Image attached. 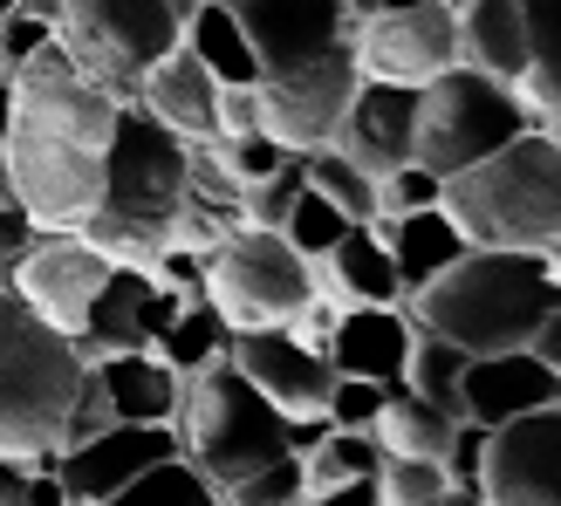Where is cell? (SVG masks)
<instances>
[{
	"instance_id": "cell-23",
	"label": "cell",
	"mask_w": 561,
	"mask_h": 506,
	"mask_svg": "<svg viewBox=\"0 0 561 506\" xmlns=\"http://www.w3.org/2000/svg\"><path fill=\"white\" fill-rule=\"evenodd\" d=\"M96 377H103V398H110V411H117V425H172V417H179L185 377L158 349L96 356Z\"/></svg>"
},
{
	"instance_id": "cell-8",
	"label": "cell",
	"mask_w": 561,
	"mask_h": 506,
	"mask_svg": "<svg viewBox=\"0 0 561 506\" xmlns=\"http://www.w3.org/2000/svg\"><path fill=\"white\" fill-rule=\"evenodd\" d=\"M185 21L164 0H69L55 21V42L69 48V62L96 82L103 96L137 103V82L158 55H172Z\"/></svg>"
},
{
	"instance_id": "cell-25",
	"label": "cell",
	"mask_w": 561,
	"mask_h": 506,
	"mask_svg": "<svg viewBox=\"0 0 561 506\" xmlns=\"http://www.w3.org/2000/svg\"><path fill=\"white\" fill-rule=\"evenodd\" d=\"M527 14V76L514 90L527 96L541 130H561V0H520Z\"/></svg>"
},
{
	"instance_id": "cell-39",
	"label": "cell",
	"mask_w": 561,
	"mask_h": 506,
	"mask_svg": "<svg viewBox=\"0 0 561 506\" xmlns=\"http://www.w3.org/2000/svg\"><path fill=\"white\" fill-rule=\"evenodd\" d=\"M219 145V158H227V172L240 179V185H261L267 172H280L295 151L280 145V137H267V130H247V137H213Z\"/></svg>"
},
{
	"instance_id": "cell-11",
	"label": "cell",
	"mask_w": 561,
	"mask_h": 506,
	"mask_svg": "<svg viewBox=\"0 0 561 506\" xmlns=\"http://www.w3.org/2000/svg\"><path fill=\"white\" fill-rule=\"evenodd\" d=\"M110 267H117V261L96 253L82 233H35V240H27V253L14 261L8 288L35 308L48 329L82 335V315H90V301H96V288H103Z\"/></svg>"
},
{
	"instance_id": "cell-21",
	"label": "cell",
	"mask_w": 561,
	"mask_h": 506,
	"mask_svg": "<svg viewBox=\"0 0 561 506\" xmlns=\"http://www.w3.org/2000/svg\"><path fill=\"white\" fill-rule=\"evenodd\" d=\"M308 267H316V295L322 301H343V308L350 301H404L398 261H390V246H383V233L370 227V219H356V227Z\"/></svg>"
},
{
	"instance_id": "cell-49",
	"label": "cell",
	"mask_w": 561,
	"mask_h": 506,
	"mask_svg": "<svg viewBox=\"0 0 561 506\" xmlns=\"http://www.w3.org/2000/svg\"><path fill=\"white\" fill-rule=\"evenodd\" d=\"M438 506H493V499H486L480 486H445V493H438Z\"/></svg>"
},
{
	"instance_id": "cell-5",
	"label": "cell",
	"mask_w": 561,
	"mask_h": 506,
	"mask_svg": "<svg viewBox=\"0 0 561 506\" xmlns=\"http://www.w3.org/2000/svg\"><path fill=\"white\" fill-rule=\"evenodd\" d=\"M82 370L90 363H82L76 335L48 329L14 288H0V459L55 465Z\"/></svg>"
},
{
	"instance_id": "cell-7",
	"label": "cell",
	"mask_w": 561,
	"mask_h": 506,
	"mask_svg": "<svg viewBox=\"0 0 561 506\" xmlns=\"http://www.w3.org/2000/svg\"><path fill=\"white\" fill-rule=\"evenodd\" d=\"M520 130H535L527 96L514 82L472 69V62H453L445 76L425 82V96H417V164H432L438 179L493 158L500 145H514Z\"/></svg>"
},
{
	"instance_id": "cell-12",
	"label": "cell",
	"mask_w": 561,
	"mask_h": 506,
	"mask_svg": "<svg viewBox=\"0 0 561 506\" xmlns=\"http://www.w3.org/2000/svg\"><path fill=\"white\" fill-rule=\"evenodd\" d=\"M480 493L493 506H561V404H541L486 432Z\"/></svg>"
},
{
	"instance_id": "cell-42",
	"label": "cell",
	"mask_w": 561,
	"mask_h": 506,
	"mask_svg": "<svg viewBox=\"0 0 561 506\" xmlns=\"http://www.w3.org/2000/svg\"><path fill=\"white\" fill-rule=\"evenodd\" d=\"M48 35H55L48 21L21 14V8H8V14H0V76H14V69L27 62V55H35V48L48 42Z\"/></svg>"
},
{
	"instance_id": "cell-36",
	"label": "cell",
	"mask_w": 561,
	"mask_h": 506,
	"mask_svg": "<svg viewBox=\"0 0 561 506\" xmlns=\"http://www.w3.org/2000/svg\"><path fill=\"white\" fill-rule=\"evenodd\" d=\"M301 158H288V164H280V172H267L261 185H247L240 192V219H247V227H267V233H280V227H288V212H295V199H301Z\"/></svg>"
},
{
	"instance_id": "cell-31",
	"label": "cell",
	"mask_w": 561,
	"mask_h": 506,
	"mask_svg": "<svg viewBox=\"0 0 561 506\" xmlns=\"http://www.w3.org/2000/svg\"><path fill=\"white\" fill-rule=\"evenodd\" d=\"M301 179L322 192V199H335L350 219H377V179L363 172L356 158H343L335 145H322V151H301Z\"/></svg>"
},
{
	"instance_id": "cell-44",
	"label": "cell",
	"mask_w": 561,
	"mask_h": 506,
	"mask_svg": "<svg viewBox=\"0 0 561 506\" xmlns=\"http://www.w3.org/2000/svg\"><path fill=\"white\" fill-rule=\"evenodd\" d=\"M308 506H383L377 499V472H370V480H343V486H316Z\"/></svg>"
},
{
	"instance_id": "cell-46",
	"label": "cell",
	"mask_w": 561,
	"mask_h": 506,
	"mask_svg": "<svg viewBox=\"0 0 561 506\" xmlns=\"http://www.w3.org/2000/svg\"><path fill=\"white\" fill-rule=\"evenodd\" d=\"M21 506H69L62 480H55V465H35V472H27V493H21Z\"/></svg>"
},
{
	"instance_id": "cell-1",
	"label": "cell",
	"mask_w": 561,
	"mask_h": 506,
	"mask_svg": "<svg viewBox=\"0 0 561 506\" xmlns=\"http://www.w3.org/2000/svg\"><path fill=\"white\" fill-rule=\"evenodd\" d=\"M117 110L124 103L103 96L55 35L14 69V117L0 151H8V192L35 219V233H82V219L96 212Z\"/></svg>"
},
{
	"instance_id": "cell-24",
	"label": "cell",
	"mask_w": 561,
	"mask_h": 506,
	"mask_svg": "<svg viewBox=\"0 0 561 506\" xmlns=\"http://www.w3.org/2000/svg\"><path fill=\"white\" fill-rule=\"evenodd\" d=\"M459 62L486 69L500 82L527 76V14H520V0H466L459 8Z\"/></svg>"
},
{
	"instance_id": "cell-28",
	"label": "cell",
	"mask_w": 561,
	"mask_h": 506,
	"mask_svg": "<svg viewBox=\"0 0 561 506\" xmlns=\"http://www.w3.org/2000/svg\"><path fill=\"white\" fill-rule=\"evenodd\" d=\"M227 343H233L227 315L199 295V301H185L179 315H172V329L158 335V356L172 363L179 377H199V370H213V363H227Z\"/></svg>"
},
{
	"instance_id": "cell-35",
	"label": "cell",
	"mask_w": 561,
	"mask_h": 506,
	"mask_svg": "<svg viewBox=\"0 0 561 506\" xmlns=\"http://www.w3.org/2000/svg\"><path fill=\"white\" fill-rule=\"evenodd\" d=\"M445 486H453V480H445L438 459H404V452H390V459L377 465V499H383V506H438Z\"/></svg>"
},
{
	"instance_id": "cell-27",
	"label": "cell",
	"mask_w": 561,
	"mask_h": 506,
	"mask_svg": "<svg viewBox=\"0 0 561 506\" xmlns=\"http://www.w3.org/2000/svg\"><path fill=\"white\" fill-rule=\"evenodd\" d=\"M377 445H383V459L390 452H404V459H445V445H453L459 432V417L453 411H438L425 398H411V390H390V404L377 411Z\"/></svg>"
},
{
	"instance_id": "cell-30",
	"label": "cell",
	"mask_w": 561,
	"mask_h": 506,
	"mask_svg": "<svg viewBox=\"0 0 561 506\" xmlns=\"http://www.w3.org/2000/svg\"><path fill=\"white\" fill-rule=\"evenodd\" d=\"M103 506H227V499H219V486L192 459H164V465L145 472V480H130L117 499H103Z\"/></svg>"
},
{
	"instance_id": "cell-52",
	"label": "cell",
	"mask_w": 561,
	"mask_h": 506,
	"mask_svg": "<svg viewBox=\"0 0 561 506\" xmlns=\"http://www.w3.org/2000/svg\"><path fill=\"white\" fill-rule=\"evenodd\" d=\"M164 8H172V14H179V21H185V14H192V8H199V0H164Z\"/></svg>"
},
{
	"instance_id": "cell-47",
	"label": "cell",
	"mask_w": 561,
	"mask_h": 506,
	"mask_svg": "<svg viewBox=\"0 0 561 506\" xmlns=\"http://www.w3.org/2000/svg\"><path fill=\"white\" fill-rule=\"evenodd\" d=\"M27 472H35V465H21V459H0V506H21V493H27Z\"/></svg>"
},
{
	"instance_id": "cell-6",
	"label": "cell",
	"mask_w": 561,
	"mask_h": 506,
	"mask_svg": "<svg viewBox=\"0 0 561 506\" xmlns=\"http://www.w3.org/2000/svg\"><path fill=\"white\" fill-rule=\"evenodd\" d=\"M172 432H179V459H192L213 486H233L288 452V411H274L233 363L185 377Z\"/></svg>"
},
{
	"instance_id": "cell-26",
	"label": "cell",
	"mask_w": 561,
	"mask_h": 506,
	"mask_svg": "<svg viewBox=\"0 0 561 506\" xmlns=\"http://www.w3.org/2000/svg\"><path fill=\"white\" fill-rule=\"evenodd\" d=\"M179 42L206 62L213 82H261V55H254V42H247V27H240V14L227 0H199V8L185 14Z\"/></svg>"
},
{
	"instance_id": "cell-22",
	"label": "cell",
	"mask_w": 561,
	"mask_h": 506,
	"mask_svg": "<svg viewBox=\"0 0 561 506\" xmlns=\"http://www.w3.org/2000/svg\"><path fill=\"white\" fill-rule=\"evenodd\" d=\"M370 227L383 233L390 261H398V280H404V295L432 288V280H438L445 267H459L466 253H472V240L453 227V212H445V206H425V212H398V219H383V212H377Z\"/></svg>"
},
{
	"instance_id": "cell-51",
	"label": "cell",
	"mask_w": 561,
	"mask_h": 506,
	"mask_svg": "<svg viewBox=\"0 0 561 506\" xmlns=\"http://www.w3.org/2000/svg\"><path fill=\"white\" fill-rule=\"evenodd\" d=\"M14 199V192H8V151H0V206H8Z\"/></svg>"
},
{
	"instance_id": "cell-55",
	"label": "cell",
	"mask_w": 561,
	"mask_h": 506,
	"mask_svg": "<svg viewBox=\"0 0 561 506\" xmlns=\"http://www.w3.org/2000/svg\"><path fill=\"white\" fill-rule=\"evenodd\" d=\"M301 506H308V499H301Z\"/></svg>"
},
{
	"instance_id": "cell-4",
	"label": "cell",
	"mask_w": 561,
	"mask_h": 506,
	"mask_svg": "<svg viewBox=\"0 0 561 506\" xmlns=\"http://www.w3.org/2000/svg\"><path fill=\"white\" fill-rule=\"evenodd\" d=\"M438 206L472 246H548L561 240V130H520L493 158L445 179Z\"/></svg>"
},
{
	"instance_id": "cell-37",
	"label": "cell",
	"mask_w": 561,
	"mask_h": 506,
	"mask_svg": "<svg viewBox=\"0 0 561 506\" xmlns=\"http://www.w3.org/2000/svg\"><path fill=\"white\" fill-rule=\"evenodd\" d=\"M383 404H390L383 383H370V377H335L329 398H322V417H329L335 432H370Z\"/></svg>"
},
{
	"instance_id": "cell-9",
	"label": "cell",
	"mask_w": 561,
	"mask_h": 506,
	"mask_svg": "<svg viewBox=\"0 0 561 506\" xmlns=\"http://www.w3.org/2000/svg\"><path fill=\"white\" fill-rule=\"evenodd\" d=\"M308 295L316 267L267 227H233L206 253V301L227 315V329H280Z\"/></svg>"
},
{
	"instance_id": "cell-54",
	"label": "cell",
	"mask_w": 561,
	"mask_h": 506,
	"mask_svg": "<svg viewBox=\"0 0 561 506\" xmlns=\"http://www.w3.org/2000/svg\"><path fill=\"white\" fill-rule=\"evenodd\" d=\"M227 8H233V0H227Z\"/></svg>"
},
{
	"instance_id": "cell-50",
	"label": "cell",
	"mask_w": 561,
	"mask_h": 506,
	"mask_svg": "<svg viewBox=\"0 0 561 506\" xmlns=\"http://www.w3.org/2000/svg\"><path fill=\"white\" fill-rule=\"evenodd\" d=\"M8 117H14V76H0V137H8Z\"/></svg>"
},
{
	"instance_id": "cell-43",
	"label": "cell",
	"mask_w": 561,
	"mask_h": 506,
	"mask_svg": "<svg viewBox=\"0 0 561 506\" xmlns=\"http://www.w3.org/2000/svg\"><path fill=\"white\" fill-rule=\"evenodd\" d=\"M261 130V90L254 82H219V137Z\"/></svg>"
},
{
	"instance_id": "cell-3",
	"label": "cell",
	"mask_w": 561,
	"mask_h": 506,
	"mask_svg": "<svg viewBox=\"0 0 561 506\" xmlns=\"http://www.w3.org/2000/svg\"><path fill=\"white\" fill-rule=\"evenodd\" d=\"M554 295H561V280L548 274L541 246H472L459 267H445L432 288H417L404 301H411L417 329L453 335L472 356H493V349L535 343Z\"/></svg>"
},
{
	"instance_id": "cell-10",
	"label": "cell",
	"mask_w": 561,
	"mask_h": 506,
	"mask_svg": "<svg viewBox=\"0 0 561 506\" xmlns=\"http://www.w3.org/2000/svg\"><path fill=\"white\" fill-rule=\"evenodd\" d=\"M356 76L377 82H432L459 62V8L453 0H417L398 14L356 21Z\"/></svg>"
},
{
	"instance_id": "cell-19",
	"label": "cell",
	"mask_w": 561,
	"mask_h": 506,
	"mask_svg": "<svg viewBox=\"0 0 561 506\" xmlns=\"http://www.w3.org/2000/svg\"><path fill=\"white\" fill-rule=\"evenodd\" d=\"M541 404H561V377L535 349H493V356H472L466 363V383H459V417L472 425H507V417H527Z\"/></svg>"
},
{
	"instance_id": "cell-40",
	"label": "cell",
	"mask_w": 561,
	"mask_h": 506,
	"mask_svg": "<svg viewBox=\"0 0 561 506\" xmlns=\"http://www.w3.org/2000/svg\"><path fill=\"white\" fill-rule=\"evenodd\" d=\"M103 425H117V411H110L103 377H96V363H90V370H82V383H76V404H69V417H62V452H69V445H82V438H96Z\"/></svg>"
},
{
	"instance_id": "cell-17",
	"label": "cell",
	"mask_w": 561,
	"mask_h": 506,
	"mask_svg": "<svg viewBox=\"0 0 561 506\" xmlns=\"http://www.w3.org/2000/svg\"><path fill=\"white\" fill-rule=\"evenodd\" d=\"M417 96H425V82L356 76L350 110H343V124H335V151L356 158L370 179H390L398 164L417 158Z\"/></svg>"
},
{
	"instance_id": "cell-14",
	"label": "cell",
	"mask_w": 561,
	"mask_h": 506,
	"mask_svg": "<svg viewBox=\"0 0 561 506\" xmlns=\"http://www.w3.org/2000/svg\"><path fill=\"white\" fill-rule=\"evenodd\" d=\"M164 459H179V432L172 425H103L96 438L55 452V480H62L69 506H103L130 480H145L151 465H164Z\"/></svg>"
},
{
	"instance_id": "cell-45",
	"label": "cell",
	"mask_w": 561,
	"mask_h": 506,
	"mask_svg": "<svg viewBox=\"0 0 561 506\" xmlns=\"http://www.w3.org/2000/svg\"><path fill=\"white\" fill-rule=\"evenodd\" d=\"M527 349H535V356L548 363V370L561 377V295H554V308L541 315V329H535V343H527Z\"/></svg>"
},
{
	"instance_id": "cell-2",
	"label": "cell",
	"mask_w": 561,
	"mask_h": 506,
	"mask_svg": "<svg viewBox=\"0 0 561 506\" xmlns=\"http://www.w3.org/2000/svg\"><path fill=\"white\" fill-rule=\"evenodd\" d=\"M185 206V137L164 130L145 103L117 110V130L103 145V192L82 219V240L117 267H145L172 246V219Z\"/></svg>"
},
{
	"instance_id": "cell-53",
	"label": "cell",
	"mask_w": 561,
	"mask_h": 506,
	"mask_svg": "<svg viewBox=\"0 0 561 506\" xmlns=\"http://www.w3.org/2000/svg\"><path fill=\"white\" fill-rule=\"evenodd\" d=\"M8 8H14V0H0V14H8Z\"/></svg>"
},
{
	"instance_id": "cell-15",
	"label": "cell",
	"mask_w": 561,
	"mask_h": 506,
	"mask_svg": "<svg viewBox=\"0 0 561 506\" xmlns=\"http://www.w3.org/2000/svg\"><path fill=\"white\" fill-rule=\"evenodd\" d=\"M179 308H185V295L151 280L145 267H110L96 301H90V315H82L76 349H82V363L124 356V349H158V335L172 329Z\"/></svg>"
},
{
	"instance_id": "cell-48",
	"label": "cell",
	"mask_w": 561,
	"mask_h": 506,
	"mask_svg": "<svg viewBox=\"0 0 561 506\" xmlns=\"http://www.w3.org/2000/svg\"><path fill=\"white\" fill-rule=\"evenodd\" d=\"M398 8H417V0H350V21H370V14H398Z\"/></svg>"
},
{
	"instance_id": "cell-29",
	"label": "cell",
	"mask_w": 561,
	"mask_h": 506,
	"mask_svg": "<svg viewBox=\"0 0 561 506\" xmlns=\"http://www.w3.org/2000/svg\"><path fill=\"white\" fill-rule=\"evenodd\" d=\"M466 363H472V349H459L453 335H432V329H417L411 363H404V390H411V398H425V404H438V411H453V417H459V383H466Z\"/></svg>"
},
{
	"instance_id": "cell-38",
	"label": "cell",
	"mask_w": 561,
	"mask_h": 506,
	"mask_svg": "<svg viewBox=\"0 0 561 506\" xmlns=\"http://www.w3.org/2000/svg\"><path fill=\"white\" fill-rule=\"evenodd\" d=\"M438 192H445V179L432 172V164H398L390 179H377V212L383 219H398V212H425V206H438Z\"/></svg>"
},
{
	"instance_id": "cell-41",
	"label": "cell",
	"mask_w": 561,
	"mask_h": 506,
	"mask_svg": "<svg viewBox=\"0 0 561 506\" xmlns=\"http://www.w3.org/2000/svg\"><path fill=\"white\" fill-rule=\"evenodd\" d=\"M445 480L453 486H480V465H486V425H472V417H459L453 445H445Z\"/></svg>"
},
{
	"instance_id": "cell-16",
	"label": "cell",
	"mask_w": 561,
	"mask_h": 506,
	"mask_svg": "<svg viewBox=\"0 0 561 506\" xmlns=\"http://www.w3.org/2000/svg\"><path fill=\"white\" fill-rule=\"evenodd\" d=\"M227 363L261 390V398L274 411H288V417H308V411H322L329 398V383H335V363L329 349L316 343H301V335L280 322V329H233V343H227Z\"/></svg>"
},
{
	"instance_id": "cell-32",
	"label": "cell",
	"mask_w": 561,
	"mask_h": 506,
	"mask_svg": "<svg viewBox=\"0 0 561 506\" xmlns=\"http://www.w3.org/2000/svg\"><path fill=\"white\" fill-rule=\"evenodd\" d=\"M383 465V445H377V432H322V445L301 459V472H308V493L316 486H343V480H370V472Z\"/></svg>"
},
{
	"instance_id": "cell-33",
	"label": "cell",
	"mask_w": 561,
	"mask_h": 506,
	"mask_svg": "<svg viewBox=\"0 0 561 506\" xmlns=\"http://www.w3.org/2000/svg\"><path fill=\"white\" fill-rule=\"evenodd\" d=\"M350 227H356V219H350L343 206L322 199L316 185H301V199H295V212H288V227H280V240H288V246L301 253V261H322V253H329L335 240H343Z\"/></svg>"
},
{
	"instance_id": "cell-34",
	"label": "cell",
	"mask_w": 561,
	"mask_h": 506,
	"mask_svg": "<svg viewBox=\"0 0 561 506\" xmlns=\"http://www.w3.org/2000/svg\"><path fill=\"white\" fill-rule=\"evenodd\" d=\"M219 499H227V506H301V499H308L301 452H280V459H267L261 472H247V480L219 486Z\"/></svg>"
},
{
	"instance_id": "cell-13",
	"label": "cell",
	"mask_w": 561,
	"mask_h": 506,
	"mask_svg": "<svg viewBox=\"0 0 561 506\" xmlns=\"http://www.w3.org/2000/svg\"><path fill=\"white\" fill-rule=\"evenodd\" d=\"M233 14L247 27V42H254V55H261V76L343 55L350 35H356L350 0H233Z\"/></svg>"
},
{
	"instance_id": "cell-20",
	"label": "cell",
	"mask_w": 561,
	"mask_h": 506,
	"mask_svg": "<svg viewBox=\"0 0 561 506\" xmlns=\"http://www.w3.org/2000/svg\"><path fill=\"white\" fill-rule=\"evenodd\" d=\"M137 103H145L164 130H179L185 145H206V137H219V82L206 76V62H199L185 42L145 69V82H137Z\"/></svg>"
},
{
	"instance_id": "cell-18",
	"label": "cell",
	"mask_w": 561,
	"mask_h": 506,
	"mask_svg": "<svg viewBox=\"0 0 561 506\" xmlns=\"http://www.w3.org/2000/svg\"><path fill=\"white\" fill-rule=\"evenodd\" d=\"M411 343H417L411 308H398V301H350V308H335V329H329L322 349L335 363V377H370L383 390H404Z\"/></svg>"
}]
</instances>
